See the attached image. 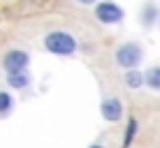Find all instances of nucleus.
<instances>
[{
  "instance_id": "f257e3e1",
  "label": "nucleus",
  "mask_w": 160,
  "mask_h": 148,
  "mask_svg": "<svg viewBox=\"0 0 160 148\" xmlns=\"http://www.w3.org/2000/svg\"><path fill=\"white\" fill-rule=\"evenodd\" d=\"M44 49L53 56H74L79 44H77V37L68 30H51L44 35Z\"/></svg>"
},
{
  "instance_id": "f03ea898",
  "label": "nucleus",
  "mask_w": 160,
  "mask_h": 148,
  "mask_svg": "<svg viewBox=\"0 0 160 148\" xmlns=\"http://www.w3.org/2000/svg\"><path fill=\"white\" fill-rule=\"evenodd\" d=\"M142 58H144V49L137 42H123L114 51V60H116V65L121 69H135L142 63Z\"/></svg>"
},
{
  "instance_id": "7ed1b4c3",
  "label": "nucleus",
  "mask_w": 160,
  "mask_h": 148,
  "mask_svg": "<svg viewBox=\"0 0 160 148\" xmlns=\"http://www.w3.org/2000/svg\"><path fill=\"white\" fill-rule=\"evenodd\" d=\"M95 19L102 26H118L125 19V12L114 0H98L95 2Z\"/></svg>"
},
{
  "instance_id": "20e7f679",
  "label": "nucleus",
  "mask_w": 160,
  "mask_h": 148,
  "mask_svg": "<svg viewBox=\"0 0 160 148\" xmlns=\"http://www.w3.org/2000/svg\"><path fill=\"white\" fill-rule=\"evenodd\" d=\"M30 65V56L23 49H12L2 56V69L5 72H21V69H28Z\"/></svg>"
},
{
  "instance_id": "39448f33",
  "label": "nucleus",
  "mask_w": 160,
  "mask_h": 148,
  "mask_svg": "<svg viewBox=\"0 0 160 148\" xmlns=\"http://www.w3.org/2000/svg\"><path fill=\"white\" fill-rule=\"evenodd\" d=\"M100 111H102V118L107 123H116V120L123 118V104L116 97H104L100 104Z\"/></svg>"
},
{
  "instance_id": "423d86ee",
  "label": "nucleus",
  "mask_w": 160,
  "mask_h": 148,
  "mask_svg": "<svg viewBox=\"0 0 160 148\" xmlns=\"http://www.w3.org/2000/svg\"><path fill=\"white\" fill-rule=\"evenodd\" d=\"M7 86L14 90H23L30 86V74L28 69H21V72H7Z\"/></svg>"
},
{
  "instance_id": "0eeeda50",
  "label": "nucleus",
  "mask_w": 160,
  "mask_h": 148,
  "mask_svg": "<svg viewBox=\"0 0 160 148\" xmlns=\"http://www.w3.org/2000/svg\"><path fill=\"white\" fill-rule=\"evenodd\" d=\"M137 132H139V120L137 118H128V123H125V134H123V141H121V148H130L132 141H135Z\"/></svg>"
},
{
  "instance_id": "6e6552de",
  "label": "nucleus",
  "mask_w": 160,
  "mask_h": 148,
  "mask_svg": "<svg viewBox=\"0 0 160 148\" xmlns=\"http://www.w3.org/2000/svg\"><path fill=\"white\" fill-rule=\"evenodd\" d=\"M125 86L132 90H137V88H142L144 86V72H139V69H125Z\"/></svg>"
},
{
  "instance_id": "1a4fd4ad",
  "label": "nucleus",
  "mask_w": 160,
  "mask_h": 148,
  "mask_svg": "<svg viewBox=\"0 0 160 148\" xmlns=\"http://www.w3.org/2000/svg\"><path fill=\"white\" fill-rule=\"evenodd\" d=\"M144 84L151 90H160V67H148L144 72Z\"/></svg>"
},
{
  "instance_id": "9d476101",
  "label": "nucleus",
  "mask_w": 160,
  "mask_h": 148,
  "mask_svg": "<svg viewBox=\"0 0 160 148\" xmlns=\"http://www.w3.org/2000/svg\"><path fill=\"white\" fill-rule=\"evenodd\" d=\"M14 109V97L7 90H0V116H7Z\"/></svg>"
},
{
  "instance_id": "9b49d317",
  "label": "nucleus",
  "mask_w": 160,
  "mask_h": 148,
  "mask_svg": "<svg viewBox=\"0 0 160 148\" xmlns=\"http://www.w3.org/2000/svg\"><path fill=\"white\" fill-rule=\"evenodd\" d=\"M156 19H160V14H158V9H156V5H146V7L142 9V23H144V26H151Z\"/></svg>"
},
{
  "instance_id": "f8f14e48",
  "label": "nucleus",
  "mask_w": 160,
  "mask_h": 148,
  "mask_svg": "<svg viewBox=\"0 0 160 148\" xmlns=\"http://www.w3.org/2000/svg\"><path fill=\"white\" fill-rule=\"evenodd\" d=\"M77 2H79V5H95L98 0H77Z\"/></svg>"
},
{
  "instance_id": "ddd939ff",
  "label": "nucleus",
  "mask_w": 160,
  "mask_h": 148,
  "mask_svg": "<svg viewBox=\"0 0 160 148\" xmlns=\"http://www.w3.org/2000/svg\"><path fill=\"white\" fill-rule=\"evenodd\" d=\"M88 148H104V146H102V144H91Z\"/></svg>"
},
{
  "instance_id": "4468645a",
  "label": "nucleus",
  "mask_w": 160,
  "mask_h": 148,
  "mask_svg": "<svg viewBox=\"0 0 160 148\" xmlns=\"http://www.w3.org/2000/svg\"><path fill=\"white\" fill-rule=\"evenodd\" d=\"M158 23H160V19H158Z\"/></svg>"
}]
</instances>
